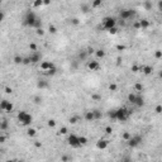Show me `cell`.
Here are the masks:
<instances>
[{
  "label": "cell",
  "instance_id": "cb8c5ba5",
  "mask_svg": "<svg viewBox=\"0 0 162 162\" xmlns=\"http://www.w3.org/2000/svg\"><path fill=\"white\" fill-rule=\"evenodd\" d=\"M8 104H9V101L4 99V100L1 101V104H0V109H1L3 112H5V109H6V106H8Z\"/></svg>",
  "mask_w": 162,
  "mask_h": 162
},
{
  "label": "cell",
  "instance_id": "8fae6325",
  "mask_svg": "<svg viewBox=\"0 0 162 162\" xmlns=\"http://www.w3.org/2000/svg\"><path fill=\"white\" fill-rule=\"evenodd\" d=\"M87 69L90 71H98L100 69V63L98 60H93V61H89L87 62Z\"/></svg>",
  "mask_w": 162,
  "mask_h": 162
},
{
  "label": "cell",
  "instance_id": "7402d4cb",
  "mask_svg": "<svg viewBox=\"0 0 162 162\" xmlns=\"http://www.w3.org/2000/svg\"><path fill=\"white\" fill-rule=\"evenodd\" d=\"M93 112H94V116H95V120H99V119H101L103 114H101V112H100V110L95 109V110H93Z\"/></svg>",
  "mask_w": 162,
  "mask_h": 162
},
{
  "label": "cell",
  "instance_id": "30bf717a",
  "mask_svg": "<svg viewBox=\"0 0 162 162\" xmlns=\"http://www.w3.org/2000/svg\"><path fill=\"white\" fill-rule=\"evenodd\" d=\"M108 146H109V141L108 139L100 138L98 139V142H96V148H99V150H106Z\"/></svg>",
  "mask_w": 162,
  "mask_h": 162
},
{
  "label": "cell",
  "instance_id": "7c38bea8",
  "mask_svg": "<svg viewBox=\"0 0 162 162\" xmlns=\"http://www.w3.org/2000/svg\"><path fill=\"white\" fill-rule=\"evenodd\" d=\"M55 66V63H52L51 61H43V62H41V70H43V71H48V70H51L52 67Z\"/></svg>",
  "mask_w": 162,
  "mask_h": 162
},
{
  "label": "cell",
  "instance_id": "d6a6232c",
  "mask_svg": "<svg viewBox=\"0 0 162 162\" xmlns=\"http://www.w3.org/2000/svg\"><path fill=\"white\" fill-rule=\"evenodd\" d=\"M132 72H134V73H137L141 71V66H137V65H134V66H132Z\"/></svg>",
  "mask_w": 162,
  "mask_h": 162
},
{
  "label": "cell",
  "instance_id": "f35d334b",
  "mask_svg": "<svg viewBox=\"0 0 162 162\" xmlns=\"http://www.w3.org/2000/svg\"><path fill=\"white\" fill-rule=\"evenodd\" d=\"M112 132H113V128L110 127V126H108V127L105 128V133L106 134H112Z\"/></svg>",
  "mask_w": 162,
  "mask_h": 162
},
{
  "label": "cell",
  "instance_id": "681fc988",
  "mask_svg": "<svg viewBox=\"0 0 162 162\" xmlns=\"http://www.w3.org/2000/svg\"><path fill=\"white\" fill-rule=\"evenodd\" d=\"M5 90H6V93H8V94H10V93H12V89H10V87H6Z\"/></svg>",
  "mask_w": 162,
  "mask_h": 162
},
{
  "label": "cell",
  "instance_id": "6da1fadb",
  "mask_svg": "<svg viewBox=\"0 0 162 162\" xmlns=\"http://www.w3.org/2000/svg\"><path fill=\"white\" fill-rule=\"evenodd\" d=\"M22 24L24 27L32 28V29H41L42 28V19L37 15V13L34 10L27 9L24 12L23 17H22Z\"/></svg>",
  "mask_w": 162,
  "mask_h": 162
},
{
  "label": "cell",
  "instance_id": "484cf974",
  "mask_svg": "<svg viewBox=\"0 0 162 162\" xmlns=\"http://www.w3.org/2000/svg\"><path fill=\"white\" fill-rule=\"evenodd\" d=\"M130 137H132V134H130L129 132H124V133H123V136H122V138L124 139L126 142H127V141H128L129 138H130Z\"/></svg>",
  "mask_w": 162,
  "mask_h": 162
},
{
  "label": "cell",
  "instance_id": "8992f818",
  "mask_svg": "<svg viewBox=\"0 0 162 162\" xmlns=\"http://www.w3.org/2000/svg\"><path fill=\"white\" fill-rule=\"evenodd\" d=\"M67 144H69L70 147H72V148H80V147H82L81 141H80V136H77L75 133H70L69 136H67Z\"/></svg>",
  "mask_w": 162,
  "mask_h": 162
},
{
  "label": "cell",
  "instance_id": "7bdbcfd3",
  "mask_svg": "<svg viewBox=\"0 0 162 162\" xmlns=\"http://www.w3.org/2000/svg\"><path fill=\"white\" fill-rule=\"evenodd\" d=\"M0 128H1V130H4V129L6 128V122H5V120H3V123H1V126H0Z\"/></svg>",
  "mask_w": 162,
  "mask_h": 162
},
{
  "label": "cell",
  "instance_id": "7dc6e473",
  "mask_svg": "<svg viewBox=\"0 0 162 162\" xmlns=\"http://www.w3.org/2000/svg\"><path fill=\"white\" fill-rule=\"evenodd\" d=\"M0 142H1V143L5 142V136H1V137H0Z\"/></svg>",
  "mask_w": 162,
  "mask_h": 162
},
{
  "label": "cell",
  "instance_id": "1f68e13d",
  "mask_svg": "<svg viewBox=\"0 0 162 162\" xmlns=\"http://www.w3.org/2000/svg\"><path fill=\"white\" fill-rule=\"evenodd\" d=\"M154 57L156 58H162V51L161 49H156V51H154Z\"/></svg>",
  "mask_w": 162,
  "mask_h": 162
},
{
  "label": "cell",
  "instance_id": "2e32d148",
  "mask_svg": "<svg viewBox=\"0 0 162 162\" xmlns=\"http://www.w3.org/2000/svg\"><path fill=\"white\" fill-rule=\"evenodd\" d=\"M138 23H139V28H143V29L148 28V27L151 25V22L148 20V19H141Z\"/></svg>",
  "mask_w": 162,
  "mask_h": 162
},
{
  "label": "cell",
  "instance_id": "ba28073f",
  "mask_svg": "<svg viewBox=\"0 0 162 162\" xmlns=\"http://www.w3.org/2000/svg\"><path fill=\"white\" fill-rule=\"evenodd\" d=\"M137 15V12L136 10H132V9H122L119 12V18L122 20H129L130 18L136 17Z\"/></svg>",
  "mask_w": 162,
  "mask_h": 162
},
{
  "label": "cell",
  "instance_id": "b9f144b4",
  "mask_svg": "<svg viewBox=\"0 0 162 162\" xmlns=\"http://www.w3.org/2000/svg\"><path fill=\"white\" fill-rule=\"evenodd\" d=\"M109 33H110V34H116V33H118V28H113V29H110V31H109Z\"/></svg>",
  "mask_w": 162,
  "mask_h": 162
},
{
  "label": "cell",
  "instance_id": "9a60e30c",
  "mask_svg": "<svg viewBox=\"0 0 162 162\" xmlns=\"http://www.w3.org/2000/svg\"><path fill=\"white\" fill-rule=\"evenodd\" d=\"M49 86V84H48V81H46V80H38V82H37V87L38 89H47Z\"/></svg>",
  "mask_w": 162,
  "mask_h": 162
},
{
  "label": "cell",
  "instance_id": "bcb514c9",
  "mask_svg": "<svg viewBox=\"0 0 162 162\" xmlns=\"http://www.w3.org/2000/svg\"><path fill=\"white\" fill-rule=\"evenodd\" d=\"M34 146H35V147H38V148H39V147H42V143H41V142H35V143H34Z\"/></svg>",
  "mask_w": 162,
  "mask_h": 162
},
{
  "label": "cell",
  "instance_id": "f1b7e54d",
  "mask_svg": "<svg viewBox=\"0 0 162 162\" xmlns=\"http://www.w3.org/2000/svg\"><path fill=\"white\" fill-rule=\"evenodd\" d=\"M109 90H110V91H116V90H118V85L114 84V82L110 84V85H109Z\"/></svg>",
  "mask_w": 162,
  "mask_h": 162
},
{
  "label": "cell",
  "instance_id": "60d3db41",
  "mask_svg": "<svg viewBox=\"0 0 162 162\" xmlns=\"http://www.w3.org/2000/svg\"><path fill=\"white\" fill-rule=\"evenodd\" d=\"M71 23L73 24V25H79L80 22H79V19H77V18H73V19H71Z\"/></svg>",
  "mask_w": 162,
  "mask_h": 162
},
{
  "label": "cell",
  "instance_id": "e575fe53",
  "mask_svg": "<svg viewBox=\"0 0 162 162\" xmlns=\"http://www.w3.org/2000/svg\"><path fill=\"white\" fill-rule=\"evenodd\" d=\"M100 5H101V0H96V1H94L93 4H91L93 8H98V6H100Z\"/></svg>",
  "mask_w": 162,
  "mask_h": 162
},
{
  "label": "cell",
  "instance_id": "9c48e42d",
  "mask_svg": "<svg viewBox=\"0 0 162 162\" xmlns=\"http://www.w3.org/2000/svg\"><path fill=\"white\" fill-rule=\"evenodd\" d=\"M31 63H38L42 61V53L39 51H35V52H31V55L28 56Z\"/></svg>",
  "mask_w": 162,
  "mask_h": 162
},
{
  "label": "cell",
  "instance_id": "f907efd6",
  "mask_svg": "<svg viewBox=\"0 0 162 162\" xmlns=\"http://www.w3.org/2000/svg\"><path fill=\"white\" fill-rule=\"evenodd\" d=\"M158 76L162 79V70H161V71H158Z\"/></svg>",
  "mask_w": 162,
  "mask_h": 162
},
{
  "label": "cell",
  "instance_id": "277c9868",
  "mask_svg": "<svg viewBox=\"0 0 162 162\" xmlns=\"http://www.w3.org/2000/svg\"><path fill=\"white\" fill-rule=\"evenodd\" d=\"M18 120H19V123L24 126V127H29L31 124H32V122H33V116L31 115L29 113H27L25 110H20L19 113H18Z\"/></svg>",
  "mask_w": 162,
  "mask_h": 162
},
{
  "label": "cell",
  "instance_id": "7a4b0ae2",
  "mask_svg": "<svg viewBox=\"0 0 162 162\" xmlns=\"http://www.w3.org/2000/svg\"><path fill=\"white\" fill-rule=\"evenodd\" d=\"M132 115V110L128 109L127 106H120L115 109V122H122V123H126L128 119Z\"/></svg>",
  "mask_w": 162,
  "mask_h": 162
},
{
  "label": "cell",
  "instance_id": "f546056e",
  "mask_svg": "<svg viewBox=\"0 0 162 162\" xmlns=\"http://www.w3.org/2000/svg\"><path fill=\"white\" fill-rule=\"evenodd\" d=\"M47 124H48V127H49V128H55V127H56V120H53V119H49Z\"/></svg>",
  "mask_w": 162,
  "mask_h": 162
},
{
  "label": "cell",
  "instance_id": "603a6c76",
  "mask_svg": "<svg viewBox=\"0 0 162 162\" xmlns=\"http://www.w3.org/2000/svg\"><path fill=\"white\" fill-rule=\"evenodd\" d=\"M27 134H28L29 137H34L35 134H37V130H35L34 128H28V130H27Z\"/></svg>",
  "mask_w": 162,
  "mask_h": 162
},
{
  "label": "cell",
  "instance_id": "3957f363",
  "mask_svg": "<svg viewBox=\"0 0 162 162\" xmlns=\"http://www.w3.org/2000/svg\"><path fill=\"white\" fill-rule=\"evenodd\" d=\"M128 101L137 108H142L144 105V98L142 93H129L128 94Z\"/></svg>",
  "mask_w": 162,
  "mask_h": 162
},
{
  "label": "cell",
  "instance_id": "c3c4849f",
  "mask_svg": "<svg viewBox=\"0 0 162 162\" xmlns=\"http://www.w3.org/2000/svg\"><path fill=\"white\" fill-rule=\"evenodd\" d=\"M91 98H93V99H96V100H98V99H100V96H99V95H93Z\"/></svg>",
  "mask_w": 162,
  "mask_h": 162
},
{
  "label": "cell",
  "instance_id": "e0dca14e",
  "mask_svg": "<svg viewBox=\"0 0 162 162\" xmlns=\"http://www.w3.org/2000/svg\"><path fill=\"white\" fill-rule=\"evenodd\" d=\"M90 53L87 52V51H85V49H82V51H80L79 52V60L80 61H85L86 58H87V56H89Z\"/></svg>",
  "mask_w": 162,
  "mask_h": 162
},
{
  "label": "cell",
  "instance_id": "f6af8a7d",
  "mask_svg": "<svg viewBox=\"0 0 162 162\" xmlns=\"http://www.w3.org/2000/svg\"><path fill=\"white\" fill-rule=\"evenodd\" d=\"M157 6H158L160 12H162V1H158V3H157Z\"/></svg>",
  "mask_w": 162,
  "mask_h": 162
},
{
  "label": "cell",
  "instance_id": "83f0119b",
  "mask_svg": "<svg viewBox=\"0 0 162 162\" xmlns=\"http://www.w3.org/2000/svg\"><path fill=\"white\" fill-rule=\"evenodd\" d=\"M79 119H80L79 116H71V118H70V123H71V124H76V123L79 122Z\"/></svg>",
  "mask_w": 162,
  "mask_h": 162
},
{
  "label": "cell",
  "instance_id": "5bb4252c",
  "mask_svg": "<svg viewBox=\"0 0 162 162\" xmlns=\"http://www.w3.org/2000/svg\"><path fill=\"white\" fill-rule=\"evenodd\" d=\"M141 71H142L144 75H150V73H152V71H153V67L150 66V65H144V66H141Z\"/></svg>",
  "mask_w": 162,
  "mask_h": 162
},
{
  "label": "cell",
  "instance_id": "4fadbf2b",
  "mask_svg": "<svg viewBox=\"0 0 162 162\" xmlns=\"http://www.w3.org/2000/svg\"><path fill=\"white\" fill-rule=\"evenodd\" d=\"M85 120L86 122H94L95 120V116H94V112L93 110H87V112H85Z\"/></svg>",
  "mask_w": 162,
  "mask_h": 162
},
{
  "label": "cell",
  "instance_id": "74e56055",
  "mask_svg": "<svg viewBox=\"0 0 162 162\" xmlns=\"http://www.w3.org/2000/svg\"><path fill=\"white\" fill-rule=\"evenodd\" d=\"M48 29H49V32H51V33H53V34L57 32V28H56L55 25H49V28H48Z\"/></svg>",
  "mask_w": 162,
  "mask_h": 162
},
{
  "label": "cell",
  "instance_id": "836d02e7",
  "mask_svg": "<svg viewBox=\"0 0 162 162\" xmlns=\"http://www.w3.org/2000/svg\"><path fill=\"white\" fill-rule=\"evenodd\" d=\"M67 128L66 127H62L61 129H60V132H58V136H61V134H67Z\"/></svg>",
  "mask_w": 162,
  "mask_h": 162
},
{
  "label": "cell",
  "instance_id": "5b68a950",
  "mask_svg": "<svg viewBox=\"0 0 162 162\" xmlns=\"http://www.w3.org/2000/svg\"><path fill=\"white\" fill-rule=\"evenodd\" d=\"M116 27V19L114 17H105L101 20V29H104L106 32H109L110 29Z\"/></svg>",
  "mask_w": 162,
  "mask_h": 162
},
{
  "label": "cell",
  "instance_id": "4dcf8cb0",
  "mask_svg": "<svg viewBox=\"0 0 162 162\" xmlns=\"http://www.w3.org/2000/svg\"><path fill=\"white\" fill-rule=\"evenodd\" d=\"M13 109H14V105L9 101V104H8V106H6V109H5V112L6 113H10V112H13Z\"/></svg>",
  "mask_w": 162,
  "mask_h": 162
},
{
  "label": "cell",
  "instance_id": "f5cc1de1",
  "mask_svg": "<svg viewBox=\"0 0 162 162\" xmlns=\"http://www.w3.org/2000/svg\"><path fill=\"white\" fill-rule=\"evenodd\" d=\"M8 162H15V161H14V160H9V161H8Z\"/></svg>",
  "mask_w": 162,
  "mask_h": 162
},
{
  "label": "cell",
  "instance_id": "ffe728a7",
  "mask_svg": "<svg viewBox=\"0 0 162 162\" xmlns=\"http://www.w3.org/2000/svg\"><path fill=\"white\" fill-rule=\"evenodd\" d=\"M95 55L98 58H104L105 57V51L104 49H96L95 51Z\"/></svg>",
  "mask_w": 162,
  "mask_h": 162
},
{
  "label": "cell",
  "instance_id": "44dd1931",
  "mask_svg": "<svg viewBox=\"0 0 162 162\" xmlns=\"http://www.w3.org/2000/svg\"><path fill=\"white\" fill-rule=\"evenodd\" d=\"M134 91H136V93H141V91H143V85H142L141 82L134 84Z\"/></svg>",
  "mask_w": 162,
  "mask_h": 162
},
{
  "label": "cell",
  "instance_id": "ee69618b",
  "mask_svg": "<svg viewBox=\"0 0 162 162\" xmlns=\"http://www.w3.org/2000/svg\"><path fill=\"white\" fill-rule=\"evenodd\" d=\"M37 34H38V35H43V34H45V31L41 28V29H38V31H37Z\"/></svg>",
  "mask_w": 162,
  "mask_h": 162
},
{
  "label": "cell",
  "instance_id": "52a82bcc",
  "mask_svg": "<svg viewBox=\"0 0 162 162\" xmlns=\"http://www.w3.org/2000/svg\"><path fill=\"white\" fill-rule=\"evenodd\" d=\"M142 142H143V137L141 134H132V137L127 141V144L130 148H137L142 144Z\"/></svg>",
  "mask_w": 162,
  "mask_h": 162
},
{
  "label": "cell",
  "instance_id": "d6986e66",
  "mask_svg": "<svg viewBox=\"0 0 162 162\" xmlns=\"http://www.w3.org/2000/svg\"><path fill=\"white\" fill-rule=\"evenodd\" d=\"M23 60L24 57H22V56H14L13 57V62L15 65H20V63H23Z\"/></svg>",
  "mask_w": 162,
  "mask_h": 162
},
{
  "label": "cell",
  "instance_id": "ac0fdd59",
  "mask_svg": "<svg viewBox=\"0 0 162 162\" xmlns=\"http://www.w3.org/2000/svg\"><path fill=\"white\" fill-rule=\"evenodd\" d=\"M119 162H133V160H132V156L130 154H123L120 158H119Z\"/></svg>",
  "mask_w": 162,
  "mask_h": 162
},
{
  "label": "cell",
  "instance_id": "d590c367",
  "mask_svg": "<svg viewBox=\"0 0 162 162\" xmlns=\"http://www.w3.org/2000/svg\"><path fill=\"white\" fill-rule=\"evenodd\" d=\"M143 6H144L147 10H150L151 8H152V3H150V1H146V3H143Z\"/></svg>",
  "mask_w": 162,
  "mask_h": 162
},
{
  "label": "cell",
  "instance_id": "4316f807",
  "mask_svg": "<svg viewBox=\"0 0 162 162\" xmlns=\"http://www.w3.org/2000/svg\"><path fill=\"white\" fill-rule=\"evenodd\" d=\"M29 49H31V52H35V51H38V47L35 43H29Z\"/></svg>",
  "mask_w": 162,
  "mask_h": 162
},
{
  "label": "cell",
  "instance_id": "8d00e7d4",
  "mask_svg": "<svg viewBox=\"0 0 162 162\" xmlns=\"http://www.w3.org/2000/svg\"><path fill=\"white\" fill-rule=\"evenodd\" d=\"M154 112H156L157 114H161V113H162V105H156Z\"/></svg>",
  "mask_w": 162,
  "mask_h": 162
},
{
  "label": "cell",
  "instance_id": "db71d44e",
  "mask_svg": "<svg viewBox=\"0 0 162 162\" xmlns=\"http://www.w3.org/2000/svg\"><path fill=\"white\" fill-rule=\"evenodd\" d=\"M161 18H162V12H161Z\"/></svg>",
  "mask_w": 162,
  "mask_h": 162
},
{
  "label": "cell",
  "instance_id": "ab89813d",
  "mask_svg": "<svg viewBox=\"0 0 162 162\" xmlns=\"http://www.w3.org/2000/svg\"><path fill=\"white\" fill-rule=\"evenodd\" d=\"M41 5H43V1H42V0H38V1H34V3H33V6H41Z\"/></svg>",
  "mask_w": 162,
  "mask_h": 162
},
{
  "label": "cell",
  "instance_id": "d4e9b609",
  "mask_svg": "<svg viewBox=\"0 0 162 162\" xmlns=\"http://www.w3.org/2000/svg\"><path fill=\"white\" fill-rule=\"evenodd\" d=\"M71 161V157H70L69 154H63V156H61V162H70Z\"/></svg>",
  "mask_w": 162,
  "mask_h": 162
},
{
  "label": "cell",
  "instance_id": "816d5d0a",
  "mask_svg": "<svg viewBox=\"0 0 162 162\" xmlns=\"http://www.w3.org/2000/svg\"><path fill=\"white\" fill-rule=\"evenodd\" d=\"M15 162H24V161H23V160H17Z\"/></svg>",
  "mask_w": 162,
  "mask_h": 162
}]
</instances>
